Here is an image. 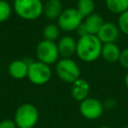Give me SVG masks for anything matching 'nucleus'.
<instances>
[{"mask_svg":"<svg viewBox=\"0 0 128 128\" xmlns=\"http://www.w3.org/2000/svg\"><path fill=\"white\" fill-rule=\"evenodd\" d=\"M102 45L103 43L96 35L86 34L80 36L77 40L76 55L83 62H94L101 57Z\"/></svg>","mask_w":128,"mask_h":128,"instance_id":"nucleus-1","label":"nucleus"},{"mask_svg":"<svg viewBox=\"0 0 128 128\" xmlns=\"http://www.w3.org/2000/svg\"><path fill=\"white\" fill-rule=\"evenodd\" d=\"M14 12L24 20H35L43 15L42 0H13Z\"/></svg>","mask_w":128,"mask_h":128,"instance_id":"nucleus-2","label":"nucleus"},{"mask_svg":"<svg viewBox=\"0 0 128 128\" xmlns=\"http://www.w3.org/2000/svg\"><path fill=\"white\" fill-rule=\"evenodd\" d=\"M13 120L17 128H34L39 120V111L35 105L23 103L16 109Z\"/></svg>","mask_w":128,"mask_h":128,"instance_id":"nucleus-3","label":"nucleus"},{"mask_svg":"<svg viewBox=\"0 0 128 128\" xmlns=\"http://www.w3.org/2000/svg\"><path fill=\"white\" fill-rule=\"evenodd\" d=\"M58 78L66 83L72 84L80 78L81 70L76 61L72 58H61L56 62L55 67Z\"/></svg>","mask_w":128,"mask_h":128,"instance_id":"nucleus-4","label":"nucleus"},{"mask_svg":"<svg viewBox=\"0 0 128 128\" xmlns=\"http://www.w3.org/2000/svg\"><path fill=\"white\" fill-rule=\"evenodd\" d=\"M52 77V70L50 65H47L38 60L30 61L28 66L27 78L34 85H44L50 81Z\"/></svg>","mask_w":128,"mask_h":128,"instance_id":"nucleus-5","label":"nucleus"},{"mask_svg":"<svg viewBox=\"0 0 128 128\" xmlns=\"http://www.w3.org/2000/svg\"><path fill=\"white\" fill-rule=\"evenodd\" d=\"M83 17L77 11L76 8H65L61 12L60 16L58 17L57 25L61 31L64 32H73L78 29V27L83 22Z\"/></svg>","mask_w":128,"mask_h":128,"instance_id":"nucleus-6","label":"nucleus"},{"mask_svg":"<svg viewBox=\"0 0 128 128\" xmlns=\"http://www.w3.org/2000/svg\"><path fill=\"white\" fill-rule=\"evenodd\" d=\"M35 54L38 61L43 62L47 65L56 63L60 57L56 42L44 39L38 42V44L36 45Z\"/></svg>","mask_w":128,"mask_h":128,"instance_id":"nucleus-7","label":"nucleus"},{"mask_svg":"<svg viewBox=\"0 0 128 128\" xmlns=\"http://www.w3.org/2000/svg\"><path fill=\"white\" fill-rule=\"evenodd\" d=\"M103 103L94 97H88L85 100L80 102L79 111L81 115L87 120H97L99 119L104 112Z\"/></svg>","mask_w":128,"mask_h":128,"instance_id":"nucleus-8","label":"nucleus"},{"mask_svg":"<svg viewBox=\"0 0 128 128\" xmlns=\"http://www.w3.org/2000/svg\"><path fill=\"white\" fill-rule=\"evenodd\" d=\"M104 22L105 21L102 18V16L95 12V13H93V14H91V15H89L83 19V22L78 27L76 32H77L79 37L86 35V34L97 35V33L99 32V30L102 27Z\"/></svg>","mask_w":128,"mask_h":128,"instance_id":"nucleus-9","label":"nucleus"},{"mask_svg":"<svg viewBox=\"0 0 128 128\" xmlns=\"http://www.w3.org/2000/svg\"><path fill=\"white\" fill-rule=\"evenodd\" d=\"M120 33L121 32L117 24L105 21L96 36L99 38V40L103 44L104 43H116V41L118 40L120 36Z\"/></svg>","mask_w":128,"mask_h":128,"instance_id":"nucleus-10","label":"nucleus"},{"mask_svg":"<svg viewBox=\"0 0 128 128\" xmlns=\"http://www.w3.org/2000/svg\"><path fill=\"white\" fill-rule=\"evenodd\" d=\"M57 48L59 52V56L61 58H72L74 54H76V46L77 40H75L72 36L65 35L58 39Z\"/></svg>","mask_w":128,"mask_h":128,"instance_id":"nucleus-11","label":"nucleus"},{"mask_svg":"<svg viewBox=\"0 0 128 128\" xmlns=\"http://www.w3.org/2000/svg\"><path fill=\"white\" fill-rule=\"evenodd\" d=\"M89 92H90L89 83L81 77L71 84V89H70L71 97L75 101H78L79 103L89 97Z\"/></svg>","mask_w":128,"mask_h":128,"instance_id":"nucleus-12","label":"nucleus"},{"mask_svg":"<svg viewBox=\"0 0 128 128\" xmlns=\"http://www.w3.org/2000/svg\"><path fill=\"white\" fill-rule=\"evenodd\" d=\"M29 63L30 62H27L24 59H15L11 61L8 65L9 75L16 80H21L26 78L28 73Z\"/></svg>","mask_w":128,"mask_h":128,"instance_id":"nucleus-13","label":"nucleus"},{"mask_svg":"<svg viewBox=\"0 0 128 128\" xmlns=\"http://www.w3.org/2000/svg\"><path fill=\"white\" fill-rule=\"evenodd\" d=\"M63 9L60 0H46L43 3V15L49 20H57Z\"/></svg>","mask_w":128,"mask_h":128,"instance_id":"nucleus-14","label":"nucleus"},{"mask_svg":"<svg viewBox=\"0 0 128 128\" xmlns=\"http://www.w3.org/2000/svg\"><path fill=\"white\" fill-rule=\"evenodd\" d=\"M121 49L116 43H104L102 45L101 57L108 63H116L119 61Z\"/></svg>","mask_w":128,"mask_h":128,"instance_id":"nucleus-15","label":"nucleus"},{"mask_svg":"<svg viewBox=\"0 0 128 128\" xmlns=\"http://www.w3.org/2000/svg\"><path fill=\"white\" fill-rule=\"evenodd\" d=\"M77 11L81 14L83 18L95 13L96 4L94 0H77L76 7Z\"/></svg>","mask_w":128,"mask_h":128,"instance_id":"nucleus-16","label":"nucleus"},{"mask_svg":"<svg viewBox=\"0 0 128 128\" xmlns=\"http://www.w3.org/2000/svg\"><path fill=\"white\" fill-rule=\"evenodd\" d=\"M107 9L113 13L120 15L128 10V0H105Z\"/></svg>","mask_w":128,"mask_h":128,"instance_id":"nucleus-17","label":"nucleus"},{"mask_svg":"<svg viewBox=\"0 0 128 128\" xmlns=\"http://www.w3.org/2000/svg\"><path fill=\"white\" fill-rule=\"evenodd\" d=\"M60 32L61 30L56 23H49L45 25L43 28V31H42L43 39L55 42L60 38Z\"/></svg>","mask_w":128,"mask_h":128,"instance_id":"nucleus-18","label":"nucleus"},{"mask_svg":"<svg viewBox=\"0 0 128 128\" xmlns=\"http://www.w3.org/2000/svg\"><path fill=\"white\" fill-rule=\"evenodd\" d=\"M12 14V6L6 0H0V23L7 21Z\"/></svg>","mask_w":128,"mask_h":128,"instance_id":"nucleus-19","label":"nucleus"},{"mask_svg":"<svg viewBox=\"0 0 128 128\" xmlns=\"http://www.w3.org/2000/svg\"><path fill=\"white\" fill-rule=\"evenodd\" d=\"M117 25L120 32L128 36V10L118 15Z\"/></svg>","mask_w":128,"mask_h":128,"instance_id":"nucleus-20","label":"nucleus"},{"mask_svg":"<svg viewBox=\"0 0 128 128\" xmlns=\"http://www.w3.org/2000/svg\"><path fill=\"white\" fill-rule=\"evenodd\" d=\"M118 62L123 68H125L128 71V47L121 50V54H120V58Z\"/></svg>","mask_w":128,"mask_h":128,"instance_id":"nucleus-21","label":"nucleus"},{"mask_svg":"<svg viewBox=\"0 0 128 128\" xmlns=\"http://www.w3.org/2000/svg\"><path fill=\"white\" fill-rule=\"evenodd\" d=\"M0 128H17L14 120L12 119H4L0 121Z\"/></svg>","mask_w":128,"mask_h":128,"instance_id":"nucleus-22","label":"nucleus"},{"mask_svg":"<svg viewBox=\"0 0 128 128\" xmlns=\"http://www.w3.org/2000/svg\"><path fill=\"white\" fill-rule=\"evenodd\" d=\"M124 83H125V86L127 87V89H128V71H127V73L125 74V78H124Z\"/></svg>","mask_w":128,"mask_h":128,"instance_id":"nucleus-23","label":"nucleus"},{"mask_svg":"<svg viewBox=\"0 0 128 128\" xmlns=\"http://www.w3.org/2000/svg\"><path fill=\"white\" fill-rule=\"evenodd\" d=\"M98 128H111V127H109V126H100Z\"/></svg>","mask_w":128,"mask_h":128,"instance_id":"nucleus-24","label":"nucleus"},{"mask_svg":"<svg viewBox=\"0 0 128 128\" xmlns=\"http://www.w3.org/2000/svg\"><path fill=\"white\" fill-rule=\"evenodd\" d=\"M121 128H128V126H123V127H121Z\"/></svg>","mask_w":128,"mask_h":128,"instance_id":"nucleus-25","label":"nucleus"},{"mask_svg":"<svg viewBox=\"0 0 128 128\" xmlns=\"http://www.w3.org/2000/svg\"><path fill=\"white\" fill-rule=\"evenodd\" d=\"M45 1H46V0H45Z\"/></svg>","mask_w":128,"mask_h":128,"instance_id":"nucleus-26","label":"nucleus"}]
</instances>
